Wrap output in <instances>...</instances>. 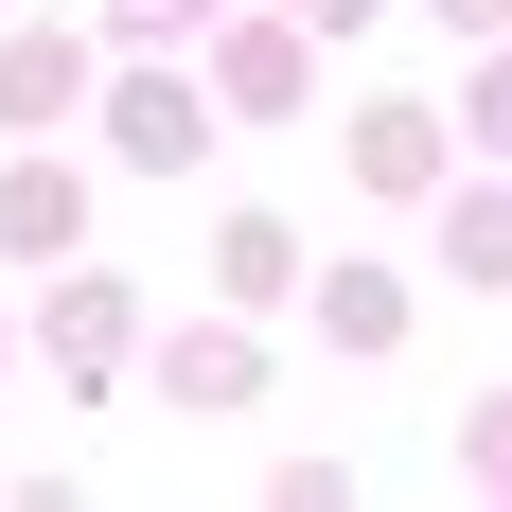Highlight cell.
<instances>
[{"mask_svg":"<svg viewBox=\"0 0 512 512\" xmlns=\"http://www.w3.org/2000/svg\"><path fill=\"white\" fill-rule=\"evenodd\" d=\"M336 336H354V354H389V336H407V283H371V265H336Z\"/></svg>","mask_w":512,"mask_h":512,"instance_id":"obj_5","label":"cell"},{"mask_svg":"<svg viewBox=\"0 0 512 512\" xmlns=\"http://www.w3.org/2000/svg\"><path fill=\"white\" fill-rule=\"evenodd\" d=\"M0 230L18 248H71V177H0Z\"/></svg>","mask_w":512,"mask_h":512,"instance_id":"obj_7","label":"cell"},{"mask_svg":"<svg viewBox=\"0 0 512 512\" xmlns=\"http://www.w3.org/2000/svg\"><path fill=\"white\" fill-rule=\"evenodd\" d=\"M0 106H18V124H36V106H71V36H18V53H0Z\"/></svg>","mask_w":512,"mask_h":512,"instance_id":"obj_6","label":"cell"},{"mask_svg":"<svg viewBox=\"0 0 512 512\" xmlns=\"http://www.w3.org/2000/svg\"><path fill=\"white\" fill-rule=\"evenodd\" d=\"M460 477H512V407H477V424H460Z\"/></svg>","mask_w":512,"mask_h":512,"instance_id":"obj_8","label":"cell"},{"mask_svg":"<svg viewBox=\"0 0 512 512\" xmlns=\"http://www.w3.org/2000/svg\"><path fill=\"white\" fill-rule=\"evenodd\" d=\"M442 248H460V283H512V195H460V212H442Z\"/></svg>","mask_w":512,"mask_h":512,"instance_id":"obj_4","label":"cell"},{"mask_svg":"<svg viewBox=\"0 0 512 512\" xmlns=\"http://www.w3.org/2000/svg\"><path fill=\"white\" fill-rule=\"evenodd\" d=\"M159 371H177V407H248V336H177Z\"/></svg>","mask_w":512,"mask_h":512,"instance_id":"obj_3","label":"cell"},{"mask_svg":"<svg viewBox=\"0 0 512 512\" xmlns=\"http://www.w3.org/2000/svg\"><path fill=\"white\" fill-rule=\"evenodd\" d=\"M124 159L177 177V159H195V89H159V71H142V89H124Z\"/></svg>","mask_w":512,"mask_h":512,"instance_id":"obj_2","label":"cell"},{"mask_svg":"<svg viewBox=\"0 0 512 512\" xmlns=\"http://www.w3.org/2000/svg\"><path fill=\"white\" fill-rule=\"evenodd\" d=\"M442 36H512V0H442Z\"/></svg>","mask_w":512,"mask_h":512,"instance_id":"obj_10","label":"cell"},{"mask_svg":"<svg viewBox=\"0 0 512 512\" xmlns=\"http://www.w3.org/2000/svg\"><path fill=\"white\" fill-rule=\"evenodd\" d=\"M424 159H442L424 106H371V124H354V177H371V195H424Z\"/></svg>","mask_w":512,"mask_h":512,"instance_id":"obj_1","label":"cell"},{"mask_svg":"<svg viewBox=\"0 0 512 512\" xmlns=\"http://www.w3.org/2000/svg\"><path fill=\"white\" fill-rule=\"evenodd\" d=\"M283 18H301V36H354V18H371V0H283Z\"/></svg>","mask_w":512,"mask_h":512,"instance_id":"obj_9","label":"cell"}]
</instances>
